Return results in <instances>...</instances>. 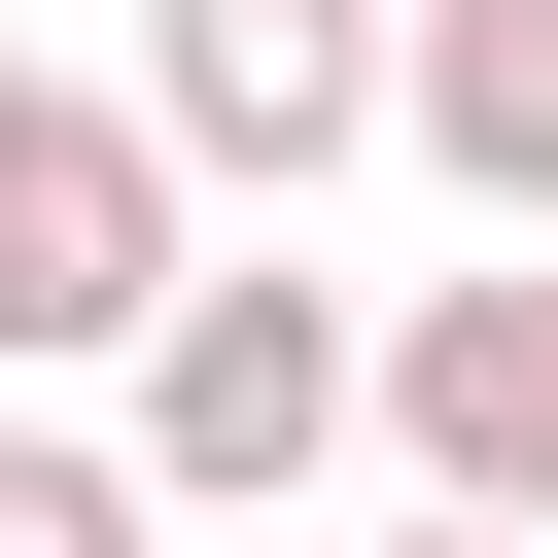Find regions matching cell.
Here are the masks:
<instances>
[{
	"mask_svg": "<svg viewBox=\"0 0 558 558\" xmlns=\"http://www.w3.org/2000/svg\"><path fill=\"white\" fill-rule=\"evenodd\" d=\"M384 558H523V523H384Z\"/></svg>",
	"mask_w": 558,
	"mask_h": 558,
	"instance_id": "7",
	"label": "cell"
},
{
	"mask_svg": "<svg viewBox=\"0 0 558 558\" xmlns=\"http://www.w3.org/2000/svg\"><path fill=\"white\" fill-rule=\"evenodd\" d=\"M384 418H418V523H523L558 558V279H418L384 314Z\"/></svg>",
	"mask_w": 558,
	"mask_h": 558,
	"instance_id": "4",
	"label": "cell"
},
{
	"mask_svg": "<svg viewBox=\"0 0 558 558\" xmlns=\"http://www.w3.org/2000/svg\"><path fill=\"white\" fill-rule=\"evenodd\" d=\"M349 418H384V349H349V279H279V244H209V279H174V349H140V418H105V453H140V488H174V523H279V488H314V453H349Z\"/></svg>",
	"mask_w": 558,
	"mask_h": 558,
	"instance_id": "1",
	"label": "cell"
},
{
	"mask_svg": "<svg viewBox=\"0 0 558 558\" xmlns=\"http://www.w3.org/2000/svg\"><path fill=\"white\" fill-rule=\"evenodd\" d=\"M0 105H35V70H0Z\"/></svg>",
	"mask_w": 558,
	"mask_h": 558,
	"instance_id": "8",
	"label": "cell"
},
{
	"mask_svg": "<svg viewBox=\"0 0 558 558\" xmlns=\"http://www.w3.org/2000/svg\"><path fill=\"white\" fill-rule=\"evenodd\" d=\"M384 105H418V0H140V140H174V209H314Z\"/></svg>",
	"mask_w": 558,
	"mask_h": 558,
	"instance_id": "2",
	"label": "cell"
},
{
	"mask_svg": "<svg viewBox=\"0 0 558 558\" xmlns=\"http://www.w3.org/2000/svg\"><path fill=\"white\" fill-rule=\"evenodd\" d=\"M384 140H418L453 209H523V244H558V0H418V105H384Z\"/></svg>",
	"mask_w": 558,
	"mask_h": 558,
	"instance_id": "5",
	"label": "cell"
},
{
	"mask_svg": "<svg viewBox=\"0 0 558 558\" xmlns=\"http://www.w3.org/2000/svg\"><path fill=\"white\" fill-rule=\"evenodd\" d=\"M0 558H174V488H140V453H70V418H0Z\"/></svg>",
	"mask_w": 558,
	"mask_h": 558,
	"instance_id": "6",
	"label": "cell"
},
{
	"mask_svg": "<svg viewBox=\"0 0 558 558\" xmlns=\"http://www.w3.org/2000/svg\"><path fill=\"white\" fill-rule=\"evenodd\" d=\"M174 279H209L174 140L35 70V105H0V384H70V349H174Z\"/></svg>",
	"mask_w": 558,
	"mask_h": 558,
	"instance_id": "3",
	"label": "cell"
}]
</instances>
